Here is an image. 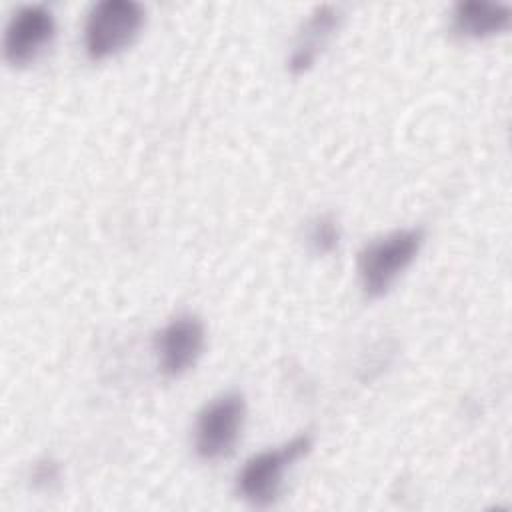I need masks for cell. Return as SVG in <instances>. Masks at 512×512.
<instances>
[{
    "label": "cell",
    "instance_id": "cell-1",
    "mask_svg": "<svg viewBox=\"0 0 512 512\" xmlns=\"http://www.w3.org/2000/svg\"><path fill=\"white\" fill-rule=\"evenodd\" d=\"M424 232L420 228H404L370 242L358 258V276L368 298L384 296L398 276L412 264Z\"/></svg>",
    "mask_w": 512,
    "mask_h": 512
},
{
    "label": "cell",
    "instance_id": "cell-7",
    "mask_svg": "<svg viewBox=\"0 0 512 512\" xmlns=\"http://www.w3.org/2000/svg\"><path fill=\"white\" fill-rule=\"evenodd\" d=\"M338 20H340L338 8H334V6L326 4V6H320L314 10V14L308 18L306 26L302 28V34L294 46L292 56H290L288 68L292 74H302L314 64L318 52L326 46L332 32L336 30Z\"/></svg>",
    "mask_w": 512,
    "mask_h": 512
},
{
    "label": "cell",
    "instance_id": "cell-6",
    "mask_svg": "<svg viewBox=\"0 0 512 512\" xmlns=\"http://www.w3.org/2000/svg\"><path fill=\"white\" fill-rule=\"evenodd\" d=\"M204 350V326L196 316L170 320L156 336L158 366L164 376L176 378L190 370Z\"/></svg>",
    "mask_w": 512,
    "mask_h": 512
},
{
    "label": "cell",
    "instance_id": "cell-9",
    "mask_svg": "<svg viewBox=\"0 0 512 512\" xmlns=\"http://www.w3.org/2000/svg\"><path fill=\"white\" fill-rule=\"evenodd\" d=\"M338 226L334 222V218L330 216H318L312 226H310V234H308V240L314 248V252L318 254H328L336 248L338 244Z\"/></svg>",
    "mask_w": 512,
    "mask_h": 512
},
{
    "label": "cell",
    "instance_id": "cell-2",
    "mask_svg": "<svg viewBox=\"0 0 512 512\" xmlns=\"http://www.w3.org/2000/svg\"><path fill=\"white\" fill-rule=\"evenodd\" d=\"M144 24V8L132 0H102L86 20L84 44L92 60L108 58L126 48Z\"/></svg>",
    "mask_w": 512,
    "mask_h": 512
},
{
    "label": "cell",
    "instance_id": "cell-8",
    "mask_svg": "<svg viewBox=\"0 0 512 512\" xmlns=\"http://www.w3.org/2000/svg\"><path fill=\"white\" fill-rule=\"evenodd\" d=\"M510 26V8L498 2H460L454 8V28L468 38H486Z\"/></svg>",
    "mask_w": 512,
    "mask_h": 512
},
{
    "label": "cell",
    "instance_id": "cell-4",
    "mask_svg": "<svg viewBox=\"0 0 512 512\" xmlns=\"http://www.w3.org/2000/svg\"><path fill=\"white\" fill-rule=\"evenodd\" d=\"M246 406L238 392H228L214 398L198 414L194 428V448L204 460H220L228 456L242 430Z\"/></svg>",
    "mask_w": 512,
    "mask_h": 512
},
{
    "label": "cell",
    "instance_id": "cell-3",
    "mask_svg": "<svg viewBox=\"0 0 512 512\" xmlns=\"http://www.w3.org/2000/svg\"><path fill=\"white\" fill-rule=\"evenodd\" d=\"M312 446L310 436H296L280 448L252 456L238 474V492L254 506H268L276 500L284 472Z\"/></svg>",
    "mask_w": 512,
    "mask_h": 512
},
{
    "label": "cell",
    "instance_id": "cell-5",
    "mask_svg": "<svg viewBox=\"0 0 512 512\" xmlns=\"http://www.w3.org/2000/svg\"><path fill=\"white\" fill-rule=\"evenodd\" d=\"M54 16L44 6H24L8 22L4 32V56L12 66H26L54 38Z\"/></svg>",
    "mask_w": 512,
    "mask_h": 512
}]
</instances>
